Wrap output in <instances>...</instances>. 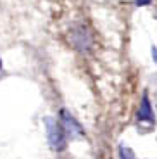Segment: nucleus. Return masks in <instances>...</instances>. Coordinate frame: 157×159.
Segmentation results:
<instances>
[{"label":"nucleus","instance_id":"f257e3e1","mask_svg":"<svg viewBox=\"0 0 157 159\" xmlns=\"http://www.w3.org/2000/svg\"><path fill=\"white\" fill-rule=\"evenodd\" d=\"M45 126H47V135H48V142L55 151H62L66 147V131H64L62 125L54 121L52 118L45 119Z\"/></svg>","mask_w":157,"mask_h":159},{"label":"nucleus","instance_id":"f03ea898","mask_svg":"<svg viewBox=\"0 0 157 159\" xmlns=\"http://www.w3.org/2000/svg\"><path fill=\"white\" fill-rule=\"evenodd\" d=\"M59 123L62 125L66 135L71 137V139H74V137L81 139V137L85 135V131H83L81 126H79V123L66 111V109H61V112H59Z\"/></svg>","mask_w":157,"mask_h":159},{"label":"nucleus","instance_id":"7ed1b4c3","mask_svg":"<svg viewBox=\"0 0 157 159\" xmlns=\"http://www.w3.org/2000/svg\"><path fill=\"white\" fill-rule=\"evenodd\" d=\"M138 119L143 121V123H150V125L155 121V118H154V109L150 106V100L147 97V93H143V97H141V104H140V109H138Z\"/></svg>","mask_w":157,"mask_h":159},{"label":"nucleus","instance_id":"20e7f679","mask_svg":"<svg viewBox=\"0 0 157 159\" xmlns=\"http://www.w3.org/2000/svg\"><path fill=\"white\" fill-rule=\"evenodd\" d=\"M119 157L121 159H137V156H135V152L131 151V149L128 147H119Z\"/></svg>","mask_w":157,"mask_h":159},{"label":"nucleus","instance_id":"39448f33","mask_svg":"<svg viewBox=\"0 0 157 159\" xmlns=\"http://www.w3.org/2000/svg\"><path fill=\"white\" fill-rule=\"evenodd\" d=\"M152 0H137V5H149Z\"/></svg>","mask_w":157,"mask_h":159},{"label":"nucleus","instance_id":"423d86ee","mask_svg":"<svg viewBox=\"0 0 157 159\" xmlns=\"http://www.w3.org/2000/svg\"><path fill=\"white\" fill-rule=\"evenodd\" d=\"M152 52H154V61H157V50H155V48H152Z\"/></svg>","mask_w":157,"mask_h":159},{"label":"nucleus","instance_id":"0eeeda50","mask_svg":"<svg viewBox=\"0 0 157 159\" xmlns=\"http://www.w3.org/2000/svg\"><path fill=\"white\" fill-rule=\"evenodd\" d=\"M0 68H2V61H0Z\"/></svg>","mask_w":157,"mask_h":159}]
</instances>
